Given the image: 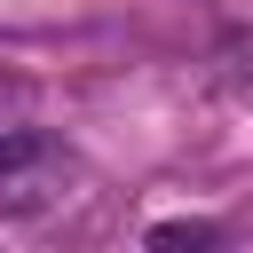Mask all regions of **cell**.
<instances>
[{
  "instance_id": "cell-1",
  "label": "cell",
  "mask_w": 253,
  "mask_h": 253,
  "mask_svg": "<svg viewBox=\"0 0 253 253\" xmlns=\"http://www.w3.org/2000/svg\"><path fill=\"white\" fill-rule=\"evenodd\" d=\"M71 182H79V166H71L55 142H40V134H8V166H0V213H8V221H32V213L63 206Z\"/></svg>"
},
{
  "instance_id": "cell-2",
  "label": "cell",
  "mask_w": 253,
  "mask_h": 253,
  "mask_svg": "<svg viewBox=\"0 0 253 253\" xmlns=\"http://www.w3.org/2000/svg\"><path fill=\"white\" fill-rule=\"evenodd\" d=\"M221 79H229L237 95H253V24H245L229 47H221Z\"/></svg>"
},
{
  "instance_id": "cell-3",
  "label": "cell",
  "mask_w": 253,
  "mask_h": 253,
  "mask_svg": "<svg viewBox=\"0 0 253 253\" xmlns=\"http://www.w3.org/2000/svg\"><path fill=\"white\" fill-rule=\"evenodd\" d=\"M150 245H213V229L206 221H166V229H150Z\"/></svg>"
}]
</instances>
